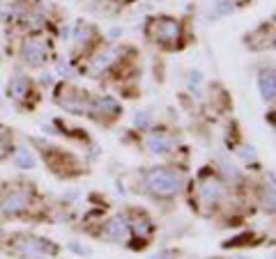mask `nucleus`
I'll return each instance as SVG.
<instances>
[{
    "mask_svg": "<svg viewBox=\"0 0 276 259\" xmlns=\"http://www.w3.org/2000/svg\"><path fill=\"white\" fill-rule=\"evenodd\" d=\"M147 188H150L152 195L156 197H173L182 190V179L180 175H175L173 170H166V168H156L147 175Z\"/></svg>",
    "mask_w": 276,
    "mask_h": 259,
    "instance_id": "obj_1",
    "label": "nucleus"
},
{
    "mask_svg": "<svg viewBox=\"0 0 276 259\" xmlns=\"http://www.w3.org/2000/svg\"><path fill=\"white\" fill-rule=\"evenodd\" d=\"M154 35L159 41H166V44H175L180 39V23L173 19H161L159 23L154 25Z\"/></svg>",
    "mask_w": 276,
    "mask_h": 259,
    "instance_id": "obj_2",
    "label": "nucleus"
},
{
    "mask_svg": "<svg viewBox=\"0 0 276 259\" xmlns=\"http://www.w3.org/2000/svg\"><path fill=\"white\" fill-rule=\"evenodd\" d=\"M46 55H49V48H46V44H42V41L30 39L23 44V60L28 62V65L40 67L42 62L46 60Z\"/></svg>",
    "mask_w": 276,
    "mask_h": 259,
    "instance_id": "obj_3",
    "label": "nucleus"
},
{
    "mask_svg": "<svg viewBox=\"0 0 276 259\" xmlns=\"http://www.w3.org/2000/svg\"><path fill=\"white\" fill-rule=\"evenodd\" d=\"M28 204H30V199L25 193H10L3 199V211L5 214H19V211L28 209Z\"/></svg>",
    "mask_w": 276,
    "mask_h": 259,
    "instance_id": "obj_4",
    "label": "nucleus"
},
{
    "mask_svg": "<svg viewBox=\"0 0 276 259\" xmlns=\"http://www.w3.org/2000/svg\"><path fill=\"white\" fill-rule=\"evenodd\" d=\"M127 234H129V225H127L125 218H113L106 225V236L110 241H125Z\"/></svg>",
    "mask_w": 276,
    "mask_h": 259,
    "instance_id": "obj_5",
    "label": "nucleus"
},
{
    "mask_svg": "<svg viewBox=\"0 0 276 259\" xmlns=\"http://www.w3.org/2000/svg\"><path fill=\"white\" fill-rule=\"evenodd\" d=\"M221 197V184L219 181H205L201 188V202L205 206H214L216 204V199Z\"/></svg>",
    "mask_w": 276,
    "mask_h": 259,
    "instance_id": "obj_6",
    "label": "nucleus"
},
{
    "mask_svg": "<svg viewBox=\"0 0 276 259\" xmlns=\"http://www.w3.org/2000/svg\"><path fill=\"white\" fill-rule=\"evenodd\" d=\"M145 145H147V149H150L152 154H166V151L173 147V140L166 138V135H150Z\"/></svg>",
    "mask_w": 276,
    "mask_h": 259,
    "instance_id": "obj_7",
    "label": "nucleus"
},
{
    "mask_svg": "<svg viewBox=\"0 0 276 259\" xmlns=\"http://www.w3.org/2000/svg\"><path fill=\"white\" fill-rule=\"evenodd\" d=\"M28 90H30V80L25 78V76H14L10 80V94L14 99H23L28 94Z\"/></svg>",
    "mask_w": 276,
    "mask_h": 259,
    "instance_id": "obj_8",
    "label": "nucleus"
},
{
    "mask_svg": "<svg viewBox=\"0 0 276 259\" xmlns=\"http://www.w3.org/2000/svg\"><path fill=\"white\" fill-rule=\"evenodd\" d=\"M260 94H262V99L265 101H274V92H276V87H274V74L271 71H265V74L260 76Z\"/></svg>",
    "mask_w": 276,
    "mask_h": 259,
    "instance_id": "obj_9",
    "label": "nucleus"
},
{
    "mask_svg": "<svg viewBox=\"0 0 276 259\" xmlns=\"http://www.w3.org/2000/svg\"><path fill=\"white\" fill-rule=\"evenodd\" d=\"M14 161H16V165H19V168H35V156L28 151V147H21V149H16Z\"/></svg>",
    "mask_w": 276,
    "mask_h": 259,
    "instance_id": "obj_10",
    "label": "nucleus"
},
{
    "mask_svg": "<svg viewBox=\"0 0 276 259\" xmlns=\"http://www.w3.org/2000/svg\"><path fill=\"white\" fill-rule=\"evenodd\" d=\"M113 60H115V53H110V50H106V53L97 55L95 60H92V69H95V71H101V69H106V67H108Z\"/></svg>",
    "mask_w": 276,
    "mask_h": 259,
    "instance_id": "obj_11",
    "label": "nucleus"
},
{
    "mask_svg": "<svg viewBox=\"0 0 276 259\" xmlns=\"http://www.w3.org/2000/svg\"><path fill=\"white\" fill-rule=\"evenodd\" d=\"M90 108H97V110H104V113H108V115H115L117 110H120V106L115 103L113 99H108V96H104V99H99L95 106H90Z\"/></svg>",
    "mask_w": 276,
    "mask_h": 259,
    "instance_id": "obj_12",
    "label": "nucleus"
},
{
    "mask_svg": "<svg viewBox=\"0 0 276 259\" xmlns=\"http://www.w3.org/2000/svg\"><path fill=\"white\" fill-rule=\"evenodd\" d=\"M90 35H92V30L90 28H78V30H76V41H78V44H88V41H90Z\"/></svg>",
    "mask_w": 276,
    "mask_h": 259,
    "instance_id": "obj_13",
    "label": "nucleus"
},
{
    "mask_svg": "<svg viewBox=\"0 0 276 259\" xmlns=\"http://www.w3.org/2000/svg\"><path fill=\"white\" fill-rule=\"evenodd\" d=\"M147 122H150V113H145V110H143V113L136 115V126H138V129H145Z\"/></svg>",
    "mask_w": 276,
    "mask_h": 259,
    "instance_id": "obj_14",
    "label": "nucleus"
},
{
    "mask_svg": "<svg viewBox=\"0 0 276 259\" xmlns=\"http://www.w3.org/2000/svg\"><path fill=\"white\" fill-rule=\"evenodd\" d=\"M134 227H136V232H138V234H141V236H145L147 232H150V223H143V220H141V223L136 220V225H134Z\"/></svg>",
    "mask_w": 276,
    "mask_h": 259,
    "instance_id": "obj_15",
    "label": "nucleus"
},
{
    "mask_svg": "<svg viewBox=\"0 0 276 259\" xmlns=\"http://www.w3.org/2000/svg\"><path fill=\"white\" fill-rule=\"evenodd\" d=\"M5 151H7V135L3 131V126H0V156H5Z\"/></svg>",
    "mask_w": 276,
    "mask_h": 259,
    "instance_id": "obj_16",
    "label": "nucleus"
},
{
    "mask_svg": "<svg viewBox=\"0 0 276 259\" xmlns=\"http://www.w3.org/2000/svg\"><path fill=\"white\" fill-rule=\"evenodd\" d=\"M226 175H228V177H232V179H235V181L240 179V172H237V170L232 168V165H226Z\"/></svg>",
    "mask_w": 276,
    "mask_h": 259,
    "instance_id": "obj_17",
    "label": "nucleus"
},
{
    "mask_svg": "<svg viewBox=\"0 0 276 259\" xmlns=\"http://www.w3.org/2000/svg\"><path fill=\"white\" fill-rule=\"evenodd\" d=\"M30 259H46V257H40V254H35V257H30Z\"/></svg>",
    "mask_w": 276,
    "mask_h": 259,
    "instance_id": "obj_18",
    "label": "nucleus"
}]
</instances>
